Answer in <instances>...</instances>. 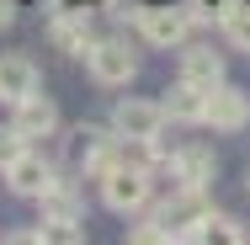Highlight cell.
<instances>
[{
  "mask_svg": "<svg viewBox=\"0 0 250 245\" xmlns=\"http://www.w3.org/2000/svg\"><path fill=\"white\" fill-rule=\"evenodd\" d=\"M224 38H229L234 48H245V53H250V5H245V0L224 11Z\"/></svg>",
  "mask_w": 250,
  "mask_h": 245,
  "instance_id": "9a60e30c",
  "label": "cell"
},
{
  "mask_svg": "<svg viewBox=\"0 0 250 245\" xmlns=\"http://www.w3.org/2000/svg\"><path fill=\"white\" fill-rule=\"evenodd\" d=\"M5 187H11L16 197H38V192H48V187H53V165L43 160V155L21 149V155H16V165L5 171Z\"/></svg>",
  "mask_w": 250,
  "mask_h": 245,
  "instance_id": "ba28073f",
  "label": "cell"
},
{
  "mask_svg": "<svg viewBox=\"0 0 250 245\" xmlns=\"http://www.w3.org/2000/svg\"><path fill=\"white\" fill-rule=\"evenodd\" d=\"M38 208H43V219L38 224H80L85 219V202L75 187H64V181H53L48 192H38Z\"/></svg>",
  "mask_w": 250,
  "mask_h": 245,
  "instance_id": "7c38bea8",
  "label": "cell"
},
{
  "mask_svg": "<svg viewBox=\"0 0 250 245\" xmlns=\"http://www.w3.org/2000/svg\"><path fill=\"white\" fill-rule=\"evenodd\" d=\"M11 128L21 134V139H48L53 128H59V107H53V96H21L16 101V117H11Z\"/></svg>",
  "mask_w": 250,
  "mask_h": 245,
  "instance_id": "52a82bcc",
  "label": "cell"
},
{
  "mask_svg": "<svg viewBox=\"0 0 250 245\" xmlns=\"http://www.w3.org/2000/svg\"><path fill=\"white\" fill-rule=\"evenodd\" d=\"M218 5H224V11H229V5H240V0H218Z\"/></svg>",
  "mask_w": 250,
  "mask_h": 245,
  "instance_id": "ac0fdd59",
  "label": "cell"
},
{
  "mask_svg": "<svg viewBox=\"0 0 250 245\" xmlns=\"http://www.w3.org/2000/svg\"><path fill=\"white\" fill-rule=\"evenodd\" d=\"M202 123L218 128V134H240V128L250 123V96L240 91V86H229V80L213 86V91H208V117H202Z\"/></svg>",
  "mask_w": 250,
  "mask_h": 245,
  "instance_id": "8992f818",
  "label": "cell"
},
{
  "mask_svg": "<svg viewBox=\"0 0 250 245\" xmlns=\"http://www.w3.org/2000/svg\"><path fill=\"white\" fill-rule=\"evenodd\" d=\"M187 240H245V229H240V219H234V213H213V208H208L197 224H192V235H187Z\"/></svg>",
  "mask_w": 250,
  "mask_h": 245,
  "instance_id": "5bb4252c",
  "label": "cell"
},
{
  "mask_svg": "<svg viewBox=\"0 0 250 245\" xmlns=\"http://www.w3.org/2000/svg\"><path fill=\"white\" fill-rule=\"evenodd\" d=\"M133 16H139V32L154 48H176L192 27V11H181V5H133Z\"/></svg>",
  "mask_w": 250,
  "mask_h": 245,
  "instance_id": "5b68a950",
  "label": "cell"
},
{
  "mask_svg": "<svg viewBox=\"0 0 250 245\" xmlns=\"http://www.w3.org/2000/svg\"><path fill=\"white\" fill-rule=\"evenodd\" d=\"M112 134L117 139H160L165 134V107L144 96H123L112 107Z\"/></svg>",
  "mask_w": 250,
  "mask_h": 245,
  "instance_id": "277c9868",
  "label": "cell"
},
{
  "mask_svg": "<svg viewBox=\"0 0 250 245\" xmlns=\"http://www.w3.org/2000/svg\"><path fill=\"white\" fill-rule=\"evenodd\" d=\"M96 5H106V0H96Z\"/></svg>",
  "mask_w": 250,
  "mask_h": 245,
  "instance_id": "d6986e66",
  "label": "cell"
},
{
  "mask_svg": "<svg viewBox=\"0 0 250 245\" xmlns=\"http://www.w3.org/2000/svg\"><path fill=\"white\" fill-rule=\"evenodd\" d=\"M53 43L64 53H85L96 38H91V11H59L53 16Z\"/></svg>",
  "mask_w": 250,
  "mask_h": 245,
  "instance_id": "4fadbf2b",
  "label": "cell"
},
{
  "mask_svg": "<svg viewBox=\"0 0 250 245\" xmlns=\"http://www.w3.org/2000/svg\"><path fill=\"white\" fill-rule=\"evenodd\" d=\"M21 149H27V139H21L16 128H0V176L16 165V155H21Z\"/></svg>",
  "mask_w": 250,
  "mask_h": 245,
  "instance_id": "e0dca14e",
  "label": "cell"
},
{
  "mask_svg": "<svg viewBox=\"0 0 250 245\" xmlns=\"http://www.w3.org/2000/svg\"><path fill=\"white\" fill-rule=\"evenodd\" d=\"M69 165L101 176L106 165H117V134H106V128H96V123H80V128L69 134Z\"/></svg>",
  "mask_w": 250,
  "mask_h": 245,
  "instance_id": "3957f363",
  "label": "cell"
},
{
  "mask_svg": "<svg viewBox=\"0 0 250 245\" xmlns=\"http://www.w3.org/2000/svg\"><path fill=\"white\" fill-rule=\"evenodd\" d=\"M128 235H133L139 245H170V240H176V229H170V224H165L160 213H154V219H144V224H133Z\"/></svg>",
  "mask_w": 250,
  "mask_h": 245,
  "instance_id": "2e32d148",
  "label": "cell"
},
{
  "mask_svg": "<svg viewBox=\"0 0 250 245\" xmlns=\"http://www.w3.org/2000/svg\"><path fill=\"white\" fill-rule=\"evenodd\" d=\"M96 181H101V202H106L112 213H139V208L149 202V192H154V187H149V171L123 165V160H117V165H106Z\"/></svg>",
  "mask_w": 250,
  "mask_h": 245,
  "instance_id": "6da1fadb",
  "label": "cell"
},
{
  "mask_svg": "<svg viewBox=\"0 0 250 245\" xmlns=\"http://www.w3.org/2000/svg\"><path fill=\"white\" fill-rule=\"evenodd\" d=\"M32 91H38V64L21 59V53H0V101L16 107V101L32 96Z\"/></svg>",
  "mask_w": 250,
  "mask_h": 245,
  "instance_id": "9c48e42d",
  "label": "cell"
},
{
  "mask_svg": "<svg viewBox=\"0 0 250 245\" xmlns=\"http://www.w3.org/2000/svg\"><path fill=\"white\" fill-rule=\"evenodd\" d=\"M85 64H91L96 86H128V80L139 75V53H133L128 38H96V43L85 48Z\"/></svg>",
  "mask_w": 250,
  "mask_h": 245,
  "instance_id": "7a4b0ae2",
  "label": "cell"
},
{
  "mask_svg": "<svg viewBox=\"0 0 250 245\" xmlns=\"http://www.w3.org/2000/svg\"><path fill=\"white\" fill-rule=\"evenodd\" d=\"M224 53H213L208 43H192V48L181 53V80H192L202 91H213V86H224Z\"/></svg>",
  "mask_w": 250,
  "mask_h": 245,
  "instance_id": "30bf717a",
  "label": "cell"
},
{
  "mask_svg": "<svg viewBox=\"0 0 250 245\" xmlns=\"http://www.w3.org/2000/svg\"><path fill=\"white\" fill-rule=\"evenodd\" d=\"M160 107H165V123H202L208 117V91L192 86V80H176Z\"/></svg>",
  "mask_w": 250,
  "mask_h": 245,
  "instance_id": "8fae6325",
  "label": "cell"
}]
</instances>
